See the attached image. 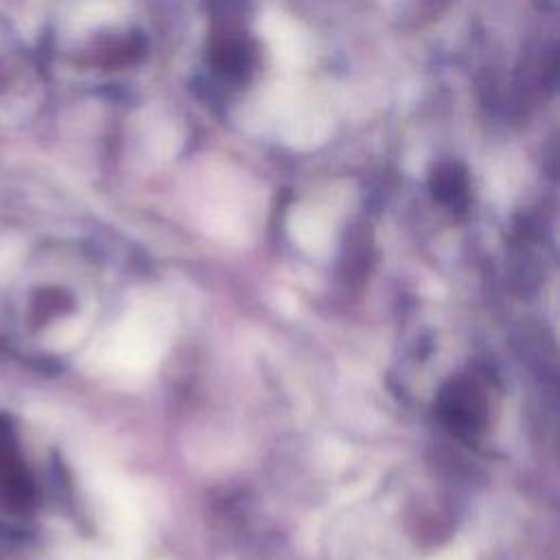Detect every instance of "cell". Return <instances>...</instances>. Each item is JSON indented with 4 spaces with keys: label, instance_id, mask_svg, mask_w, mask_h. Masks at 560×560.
Returning <instances> with one entry per match:
<instances>
[{
    "label": "cell",
    "instance_id": "cell-2",
    "mask_svg": "<svg viewBox=\"0 0 560 560\" xmlns=\"http://www.w3.org/2000/svg\"><path fill=\"white\" fill-rule=\"evenodd\" d=\"M210 66L232 81H243L254 63V52L247 39L234 26H221L208 48Z\"/></svg>",
    "mask_w": 560,
    "mask_h": 560
},
{
    "label": "cell",
    "instance_id": "cell-4",
    "mask_svg": "<svg viewBox=\"0 0 560 560\" xmlns=\"http://www.w3.org/2000/svg\"><path fill=\"white\" fill-rule=\"evenodd\" d=\"M540 4H542V9L553 11V9H556V4H558V0H540Z\"/></svg>",
    "mask_w": 560,
    "mask_h": 560
},
{
    "label": "cell",
    "instance_id": "cell-1",
    "mask_svg": "<svg viewBox=\"0 0 560 560\" xmlns=\"http://www.w3.org/2000/svg\"><path fill=\"white\" fill-rule=\"evenodd\" d=\"M438 411L444 424L464 440H472L483 422L488 411V400L481 385L470 376L453 378L440 394Z\"/></svg>",
    "mask_w": 560,
    "mask_h": 560
},
{
    "label": "cell",
    "instance_id": "cell-3",
    "mask_svg": "<svg viewBox=\"0 0 560 560\" xmlns=\"http://www.w3.org/2000/svg\"><path fill=\"white\" fill-rule=\"evenodd\" d=\"M429 188H431L433 197L440 203L448 206L451 210H464L468 203V192H470L468 173L457 162L438 164L431 173Z\"/></svg>",
    "mask_w": 560,
    "mask_h": 560
}]
</instances>
